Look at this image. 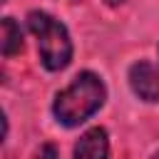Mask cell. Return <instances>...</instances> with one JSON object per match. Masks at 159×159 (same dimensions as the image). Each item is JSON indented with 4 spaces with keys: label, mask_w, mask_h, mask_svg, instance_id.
<instances>
[{
    "label": "cell",
    "mask_w": 159,
    "mask_h": 159,
    "mask_svg": "<svg viewBox=\"0 0 159 159\" xmlns=\"http://www.w3.org/2000/svg\"><path fill=\"white\" fill-rule=\"evenodd\" d=\"M129 87L144 102H159V70L149 60H139L129 67Z\"/></svg>",
    "instance_id": "3"
},
{
    "label": "cell",
    "mask_w": 159,
    "mask_h": 159,
    "mask_svg": "<svg viewBox=\"0 0 159 159\" xmlns=\"http://www.w3.org/2000/svg\"><path fill=\"white\" fill-rule=\"evenodd\" d=\"M107 157H109V139L102 127L87 129L75 144V159H107Z\"/></svg>",
    "instance_id": "4"
},
{
    "label": "cell",
    "mask_w": 159,
    "mask_h": 159,
    "mask_svg": "<svg viewBox=\"0 0 159 159\" xmlns=\"http://www.w3.org/2000/svg\"><path fill=\"white\" fill-rule=\"evenodd\" d=\"M154 159H159V152H157V154H154Z\"/></svg>",
    "instance_id": "8"
},
{
    "label": "cell",
    "mask_w": 159,
    "mask_h": 159,
    "mask_svg": "<svg viewBox=\"0 0 159 159\" xmlns=\"http://www.w3.org/2000/svg\"><path fill=\"white\" fill-rule=\"evenodd\" d=\"M107 99V87L99 75L84 70L80 72L62 92H57L52 112L60 124L65 127H80L87 122Z\"/></svg>",
    "instance_id": "1"
},
{
    "label": "cell",
    "mask_w": 159,
    "mask_h": 159,
    "mask_svg": "<svg viewBox=\"0 0 159 159\" xmlns=\"http://www.w3.org/2000/svg\"><path fill=\"white\" fill-rule=\"evenodd\" d=\"M22 50V30L12 17H2L0 25V52L5 57H12L15 52Z\"/></svg>",
    "instance_id": "5"
},
{
    "label": "cell",
    "mask_w": 159,
    "mask_h": 159,
    "mask_svg": "<svg viewBox=\"0 0 159 159\" xmlns=\"http://www.w3.org/2000/svg\"><path fill=\"white\" fill-rule=\"evenodd\" d=\"M35 159H57V147L55 144H42L40 152L35 154Z\"/></svg>",
    "instance_id": "6"
},
{
    "label": "cell",
    "mask_w": 159,
    "mask_h": 159,
    "mask_svg": "<svg viewBox=\"0 0 159 159\" xmlns=\"http://www.w3.org/2000/svg\"><path fill=\"white\" fill-rule=\"evenodd\" d=\"M27 27L37 40L40 62L50 72L65 70L72 60V40L67 27L45 10H32L27 15Z\"/></svg>",
    "instance_id": "2"
},
{
    "label": "cell",
    "mask_w": 159,
    "mask_h": 159,
    "mask_svg": "<svg viewBox=\"0 0 159 159\" xmlns=\"http://www.w3.org/2000/svg\"><path fill=\"white\" fill-rule=\"evenodd\" d=\"M104 2H107V5H112V7H114V5H122V2H124V0H104Z\"/></svg>",
    "instance_id": "7"
},
{
    "label": "cell",
    "mask_w": 159,
    "mask_h": 159,
    "mask_svg": "<svg viewBox=\"0 0 159 159\" xmlns=\"http://www.w3.org/2000/svg\"><path fill=\"white\" fill-rule=\"evenodd\" d=\"M2 2H5V0H2Z\"/></svg>",
    "instance_id": "9"
}]
</instances>
